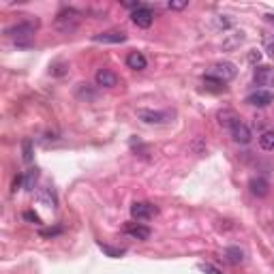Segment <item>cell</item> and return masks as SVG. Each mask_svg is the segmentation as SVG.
<instances>
[{
	"label": "cell",
	"mask_w": 274,
	"mask_h": 274,
	"mask_svg": "<svg viewBox=\"0 0 274 274\" xmlns=\"http://www.w3.org/2000/svg\"><path fill=\"white\" fill-rule=\"evenodd\" d=\"M37 26H39V22L37 19H24V22H19V24H13V26H9L7 30H5V34L9 39H13V41H17V45H28V39H32L34 37V30H37Z\"/></svg>",
	"instance_id": "cell-1"
},
{
	"label": "cell",
	"mask_w": 274,
	"mask_h": 274,
	"mask_svg": "<svg viewBox=\"0 0 274 274\" xmlns=\"http://www.w3.org/2000/svg\"><path fill=\"white\" fill-rule=\"evenodd\" d=\"M79 19H81L79 11H75V9H62L60 13L56 15V26L60 30H65V32H73L77 28Z\"/></svg>",
	"instance_id": "cell-2"
},
{
	"label": "cell",
	"mask_w": 274,
	"mask_h": 274,
	"mask_svg": "<svg viewBox=\"0 0 274 274\" xmlns=\"http://www.w3.org/2000/svg\"><path fill=\"white\" fill-rule=\"evenodd\" d=\"M157 212H159V208L154 204H148V201H135V204L131 206V217H133L135 221H139V223L154 219Z\"/></svg>",
	"instance_id": "cell-3"
},
{
	"label": "cell",
	"mask_w": 274,
	"mask_h": 274,
	"mask_svg": "<svg viewBox=\"0 0 274 274\" xmlns=\"http://www.w3.org/2000/svg\"><path fill=\"white\" fill-rule=\"evenodd\" d=\"M137 118L146 124H167L172 120L170 112H154V110H137Z\"/></svg>",
	"instance_id": "cell-4"
},
{
	"label": "cell",
	"mask_w": 274,
	"mask_h": 274,
	"mask_svg": "<svg viewBox=\"0 0 274 274\" xmlns=\"http://www.w3.org/2000/svg\"><path fill=\"white\" fill-rule=\"evenodd\" d=\"M236 73H238V69H236V65H231V62H219V65H214L212 69H210V77H214V79H219V81H229V79H234L236 77Z\"/></svg>",
	"instance_id": "cell-5"
},
{
	"label": "cell",
	"mask_w": 274,
	"mask_h": 274,
	"mask_svg": "<svg viewBox=\"0 0 274 274\" xmlns=\"http://www.w3.org/2000/svg\"><path fill=\"white\" fill-rule=\"evenodd\" d=\"M244 103H248L251 107H268L270 103H274V92L272 90H255L244 99Z\"/></svg>",
	"instance_id": "cell-6"
},
{
	"label": "cell",
	"mask_w": 274,
	"mask_h": 274,
	"mask_svg": "<svg viewBox=\"0 0 274 274\" xmlns=\"http://www.w3.org/2000/svg\"><path fill=\"white\" fill-rule=\"evenodd\" d=\"M253 81L257 86H268L274 88V67H255V73H253Z\"/></svg>",
	"instance_id": "cell-7"
},
{
	"label": "cell",
	"mask_w": 274,
	"mask_h": 274,
	"mask_svg": "<svg viewBox=\"0 0 274 274\" xmlns=\"http://www.w3.org/2000/svg\"><path fill=\"white\" fill-rule=\"evenodd\" d=\"M131 22H133L137 28H150V26H152V22H154L152 9H148V7H139L137 11H133V13H131Z\"/></svg>",
	"instance_id": "cell-8"
},
{
	"label": "cell",
	"mask_w": 274,
	"mask_h": 274,
	"mask_svg": "<svg viewBox=\"0 0 274 274\" xmlns=\"http://www.w3.org/2000/svg\"><path fill=\"white\" fill-rule=\"evenodd\" d=\"M94 84L99 88H114V86H118V75L110 69H99L97 73H94Z\"/></svg>",
	"instance_id": "cell-9"
},
{
	"label": "cell",
	"mask_w": 274,
	"mask_h": 274,
	"mask_svg": "<svg viewBox=\"0 0 274 274\" xmlns=\"http://www.w3.org/2000/svg\"><path fill=\"white\" fill-rule=\"evenodd\" d=\"M231 139L236 141V144H240V146H246V144H251V139H253V133H251V129H248L242 120L238 122L234 129H231Z\"/></svg>",
	"instance_id": "cell-10"
},
{
	"label": "cell",
	"mask_w": 274,
	"mask_h": 274,
	"mask_svg": "<svg viewBox=\"0 0 274 274\" xmlns=\"http://www.w3.org/2000/svg\"><path fill=\"white\" fill-rule=\"evenodd\" d=\"M122 231L133 238V240H148L150 238V227H146V225H141V223H127Z\"/></svg>",
	"instance_id": "cell-11"
},
{
	"label": "cell",
	"mask_w": 274,
	"mask_h": 274,
	"mask_svg": "<svg viewBox=\"0 0 274 274\" xmlns=\"http://www.w3.org/2000/svg\"><path fill=\"white\" fill-rule=\"evenodd\" d=\"M92 41L97 43H124L127 41V34L124 32H118V30H110V32H99L94 34Z\"/></svg>",
	"instance_id": "cell-12"
},
{
	"label": "cell",
	"mask_w": 274,
	"mask_h": 274,
	"mask_svg": "<svg viewBox=\"0 0 274 274\" xmlns=\"http://www.w3.org/2000/svg\"><path fill=\"white\" fill-rule=\"evenodd\" d=\"M248 188H251V193L255 197H266L268 195V191H270V182L266 180V178H251V182H248Z\"/></svg>",
	"instance_id": "cell-13"
},
{
	"label": "cell",
	"mask_w": 274,
	"mask_h": 274,
	"mask_svg": "<svg viewBox=\"0 0 274 274\" xmlns=\"http://www.w3.org/2000/svg\"><path fill=\"white\" fill-rule=\"evenodd\" d=\"M127 67L133 69V71H144L148 67V60L141 52H129L127 54Z\"/></svg>",
	"instance_id": "cell-14"
},
{
	"label": "cell",
	"mask_w": 274,
	"mask_h": 274,
	"mask_svg": "<svg viewBox=\"0 0 274 274\" xmlns=\"http://www.w3.org/2000/svg\"><path fill=\"white\" fill-rule=\"evenodd\" d=\"M244 41V32L242 30H234L229 34H225V39H223V50H236V47H240V43Z\"/></svg>",
	"instance_id": "cell-15"
},
{
	"label": "cell",
	"mask_w": 274,
	"mask_h": 274,
	"mask_svg": "<svg viewBox=\"0 0 274 274\" xmlns=\"http://www.w3.org/2000/svg\"><path fill=\"white\" fill-rule=\"evenodd\" d=\"M37 201L39 204H43V206H50V208H56L58 206V197H56V193L52 188H39L37 191Z\"/></svg>",
	"instance_id": "cell-16"
},
{
	"label": "cell",
	"mask_w": 274,
	"mask_h": 274,
	"mask_svg": "<svg viewBox=\"0 0 274 274\" xmlns=\"http://www.w3.org/2000/svg\"><path fill=\"white\" fill-rule=\"evenodd\" d=\"M217 118H219V124L221 127H225V129H234L238 122H240V118H238V114L236 112H231V110H223V112H219L217 114Z\"/></svg>",
	"instance_id": "cell-17"
},
{
	"label": "cell",
	"mask_w": 274,
	"mask_h": 274,
	"mask_svg": "<svg viewBox=\"0 0 274 274\" xmlns=\"http://www.w3.org/2000/svg\"><path fill=\"white\" fill-rule=\"evenodd\" d=\"M75 97L81 99V101H94V99H97V90H94L90 84H77Z\"/></svg>",
	"instance_id": "cell-18"
},
{
	"label": "cell",
	"mask_w": 274,
	"mask_h": 274,
	"mask_svg": "<svg viewBox=\"0 0 274 274\" xmlns=\"http://www.w3.org/2000/svg\"><path fill=\"white\" fill-rule=\"evenodd\" d=\"M225 259H227L231 266H238V264H242L244 261V253L238 246H227L225 248Z\"/></svg>",
	"instance_id": "cell-19"
},
{
	"label": "cell",
	"mask_w": 274,
	"mask_h": 274,
	"mask_svg": "<svg viewBox=\"0 0 274 274\" xmlns=\"http://www.w3.org/2000/svg\"><path fill=\"white\" fill-rule=\"evenodd\" d=\"M259 148L266 152L274 150V131H264V133L259 135Z\"/></svg>",
	"instance_id": "cell-20"
},
{
	"label": "cell",
	"mask_w": 274,
	"mask_h": 274,
	"mask_svg": "<svg viewBox=\"0 0 274 274\" xmlns=\"http://www.w3.org/2000/svg\"><path fill=\"white\" fill-rule=\"evenodd\" d=\"M37 178H39V172L37 170H28L26 174H24V191H34Z\"/></svg>",
	"instance_id": "cell-21"
},
{
	"label": "cell",
	"mask_w": 274,
	"mask_h": 274,
	"mask_svg": "<svg viewBox=\"0 0 274 274\" xmlns=\"http://www.w3.org/2000/svg\"><path fill=\"white\" fill-rule=\"evenodd\" d=\"M99 248L107 255V257H114V259H118V257H122L124 253H127V248H116V246H110V244H99Z\"/></svg>",
	"instance_id": "cell-22"
},
{
	"label": "cell",
	"mask_w": 274,
	"mask_h": 274,
	"mask_svg": "<svg viewBox=\"0 0 274 274\" xmlns=\"http://www.w3.org/2000/svg\"><path fill=\"white\" fill-rule=\"evenodd\" d=\"M204 84L210 88V90H214V92H221L225 86H223V81H219V79H214V77H210V75H206L204 77Z\"/></svg>",
	"instance_id": "cell-23"
},
{
	"label": "cell",
	"mask_w": 274,
	"mask_h": 274,
	"mask_svg": "<svg viewBox=\"0 0 274 274\" xmlns=\"http://www.w3.org/2000/svg\"><path fill=\"white\" fill-rule=\"evenodd\" d=\"M22 150H24V161L30 163L32 161V139H24L22 141Z\"/></svg>",
	"instance_id": "cell-24"
},
{
	"label": "cell",
	"mask_w": 274,
	"mask_h": 274,
	"mask_svg": "<svg viewBox=\"0 0 274 274\" xmlns=\"http://www.w3.org/2000/svg\"><path fill=\"white\" fill-rule=\"evenodd\" d=\"M264 47L270 58H274V34H268V37L264 39Z\"/></svg>",
	"instance_id": "cell-25"
},
{
	"label": "cell",
	"mask_w": 274,
	"mask_h": 274,
	"mask_svg": "<svg viewBox=\"0 0 274 274\" xmlns=\"http://www.w3.org/2000/svg\"><path fill=\"white\" fill-rule=\"evenodd\" d=\"M43 238H54V236H60L62 234V227H52V229H41L39 231Z\"/></svg>",
	"instance_id": "cell-26"
},
{
	"label": "cell",
	"mask_w": 274,
	"mask_h": 274,
	"mask_svg": "<svg viewBox=\"0 0 274 274\" xmlns=\"http://www.w3.org/2000/svg\"><path fill=\"white\" fill-rule=\"evenodd\" d=\"M197 268H199L201 272H206V274H223L219 268H214V266H210V264H199Z\"/></svg>",
	"instance_id": "cell-27"
},
{
	"label": "cell",
	"mask_w": 274,
	"mask_h": 274,
	"mask_svg": "<svg viewBox=\"0 0 274 274\" xmlns=\"http://www.w3.org/2000/svg\"><path fill=\"white\" fill-rule=\"evenodd\" d=\"M186 5H188L186 0H174V3L170 0V3H167V7H170V9H174V11H180V9H184Z\"/></svg>",
	"instance_id": "cell-28"
},
{
	"label": "cell",
	"mask_w": 274,
	"mask_h": 274,
	"mask_svg": "<svg viewBox=\"0 0 274 274\" xmlns=\"http://www.w3.org/2000/svg\"><path fill=\"white\" fill-rule=\"evenodd\" d=\"M217 26H219V28H223V30H227V28L231 26V22H229V19H223V15H221V17L217 19Z\"/></svg>",
	"instance_id": "cell-29"
},
{
	"label": "cell",
	"mask_w": 274,
	"mask_h": 274,
	"mask_svg": "<svg viewBox=\"0 0 274 274\" xmlns=\"http://www.w3.org/2000/svg\"><path fill=\"white\" fill-rule=\"evenodd\" d=\"M24 219H26V221H32V223H41V219H39L34 212H24Z\"/></svg>",
	"instance_id": "cell-30"
},
{
	"label": "cell",
	"mask_w": 274,
	"mask_h": 274,
	"mask_svg": "<svg viewBox=\"0 0 274 274\" xmlns=\"http://www.w3.org/2000/svg\"><path fill=\"white\" fill-rule=\"evenodd\" d=\"M248 60H251V62H259V54L257 52H251V54H248Z\"/></svg>",
	"instance_id": "cell-31"
},
{
	"label": "cell",
	"mask_w": 274,
	"mask_h": 274,
	"mask_svg": "<svg viewBox=\"0 0 274 274\" xmlns=\"http://www.w3.org/2000/svg\"><path fill=\"white\" fill-rule=\"evenodd\" d=\"M266 17H268V22H272V24H274V15H266Z\"/></svg>",
	"instance_id": "cell-32"
}]
</instances>
